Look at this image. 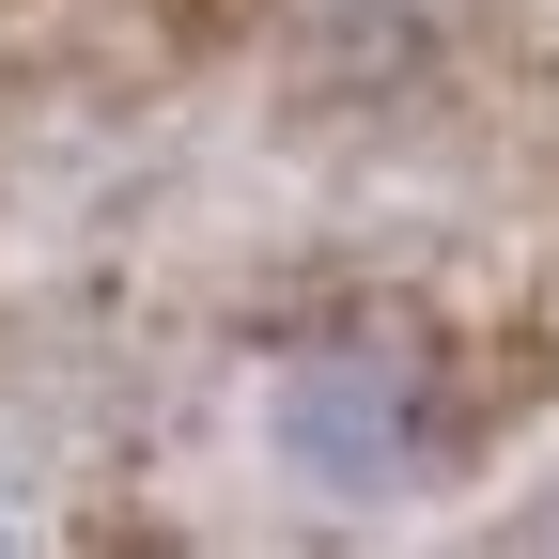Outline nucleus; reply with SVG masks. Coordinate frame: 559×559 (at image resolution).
Returning a JSON list of instances; mask_svg holds the SVG:
<instances>
[{
    "instance_id": "1",
    "label": "nucleus",
    "mask_w": 559,
    "mask_h": 559,
    "mask_svg": "<svg viewBox=\"0 0 559 559\" xmlns=\"http://www.w3.org/2000/svg\"><path fill=\"white\" fill-rule=\"evenodd\" d=\"M264 436H280L296 481H326V498H404V481L436 466L419 358H389V342H311V358L264 389Z\"/></svg>"
}]
</instances>
